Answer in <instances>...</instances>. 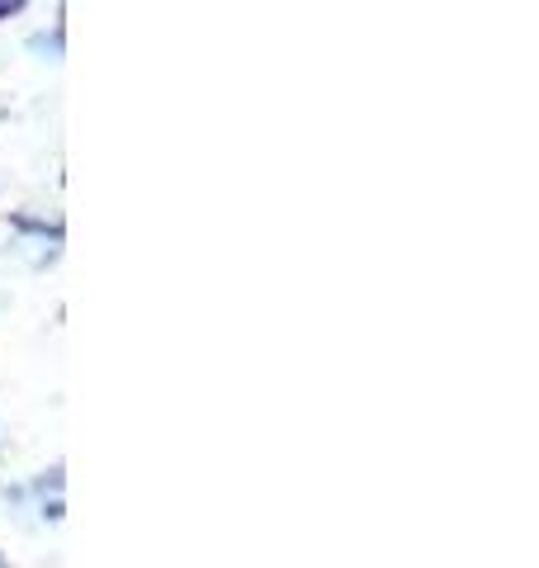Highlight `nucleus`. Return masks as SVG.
<instances>
[{
	"label": "nucleus",
	"mask_w": 539,
	"mask_h": 568,
	"mask_svg": "<svg viewBox=\"0 0 539 568\" xmlns=\"http://www.w3.org/2000/svg\"><path fill=\"white\" fill-rule=\"evenodd\" d=\"M20 6H14V0H0V20H6V14H14Z\"/></svg>",
	"instance_id": "f257e3e1"
}]
</instances>
